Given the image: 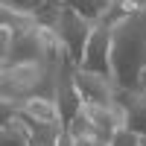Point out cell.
<instances>
[{
	"mask_svg": "<svg viewBox=\"0 0 146 146\" xmlns=\"http://www.w3.org/2000/svg\"><path fill=\"white\" fill-rule=\"evenodd\" d=\"M117 105L126 111V129L146 135V85L137 88H117Z\"/></svg>",
	"mask_w": 146,
	"mask_h": 146,
	"instance_id": "9c48e42d",
	"label": "cell"
},
{
	"mask_svg": "<svg viewBox=\"0 0 146 146\" xmlns=\"http://www.w3.org/2000/svg\"><path fill=\"white\" fill-rule=\"evenodd\" d=\"M111 146H143V143H140V135H137V131L120 129L117 135H114V140H111Z\"/></svg>",
	"mask_w": 146,
	"mask_h": 146,
	"instance_id": "4fadbf2b",
	"label": "cell"
},
{
	"mask_svg": "<svg viewBox=\"0 0 146 146\" xmlns=\"http://www.w3.org/2000/svg\"><path fill=\"white\" fill-rule=\"evenodd\" d=\"M41 3H62V0H41Z\"/></svg>",
	"mask_w": 146,
	"mask_h": 146,
	"instance_id": "2e32d148",
	"label": "cell"
},
{
	"mask_svg": "<svg viewBox=\"0 0 146 146\" xmlns=\"http://www.w3.org/2000/svg\"><path fill=\"white\" fill-rule=\"evenodd\" d=\"M91 29H94V21H91V18H85V15H79V12L62 6V15H58L56 32H58V38L64 41L67 53H70V58H73L76 64L82 62V53H85V44H88Z\"/></svg>",
	"mask_w": 146,
	"mask_h": 146,
	"instance_id": "277c9868",
	"label": "cell"
},
{
	"mask_svg": "<svg viewBox=\"0 0 146 146\" xmlns=\"http://www.w3.org/2000/svg\"><path fill=\"white\" fill-rule=\"evenodd\" d=\"M76 62H70L67 67H62L56 73V105H58V111H62V120L67 123L70 117H76L79 114V108H82V96H79V88H76Z\"/></svg>",
	"mask_w": 146,
	"mask_h": 146,
	"instance_id": "52a82bcc",
	"label": "cell"
},
{
	"mask_svg": "<svg viewBox=\"0 0 146 146\" xmlns=\"http://www.w3.org/2000/svg\"><path fill=\"white\" fill-rule=\"evenodd\" d=\"M0 143L3 146H29V131L21 117H3L0 123Z\"/></svg>",
	"mask_w": 146,
	"mask_h": 146,
	"instance_id": "30bf717a",
	"label": "cell"
},
{
	"mask_svg": "<svg viewBox=\"0 0 146 146\" xmlns=\"http://www.w3.org/2000/svg\"><path fill=\"white\" fill-rule=\"evenodd\" d=\"M0 96L3 100H29L53 96L56 100V70L41 62H21L0 67Z\"/></svg>",
	"mask_w": 146,
	"mask_h": 146,
	"instance_id": "7a4b0ae2",
	"label": "cell"
},
{
	"mask_svg": "<svg viewBox=\"0 0 146 146\" xmlns=\"http://www.w3.org/2000/svg\"><path fill=\"white\" fill-rule=\"evenodd\" d=\"M140 85H146V67H143V73H140Z\"/></svg>",
	"mask_w": 146,
	"mask_h": 146,
	"instance_id": "9a60e30c",
	"label": "cell"
},
{
	"mask_svg": "<svg viewBox=\"0 0 146 146\" xmlns=\"http://www.w3.org/2000/svg\"><path fill=\"white\" fill-rule=\"evenodd\" d=\"M56 146H73V137L67 135V129L62 131V135H58V143H56Z\"/></svg>",
	"mask_w": 146,
	"mask_h": 146,
	"instance_id": "5bb4252c",
	"label": "cell"
},
{
	"mask_svg": "<svg viewBox=\"0 0 146 146\" xmlns=\"http://www.w3.org/2000/svg\"><path fill=\"white\" fill-rule=\"evenodd\" d=\"M76 88H79V96L85 105H105L111 108L117 105V79L111 73H94V70H85V67H76Z\"/></svg>",
	"mask_w": 146,
	"mask_h": 146,
	"instance_id": "3957f363",
	"label": "cell"
},
{
	"mask_svg": "<svg viewBox=\"0 0 146 146\" xmlns=\"http://www.w3.org/2000/svg\"><path fill=\"white\" fill-rule=\"evenodd\" d=\"M62 6L79 12V15L91 18V21H100V15H102L100 12V0H62Z\"/></svg>",
	"mask_w": 146,
	"mask_h": 146,
	"instance_id": "8fae6325",
	"label": "cell"
},
{
	"mask_svg": "<svg viewBox=\"0 0 146 146\" xmlns=\"http://www.w3.org/2000/svg\"><path fill=\"white\" fill-rule=\"evenodd\" d=\"M73 146H111L100 131H85V135H76L73 137Z\"/></svg>",
	"mask_w": 146,
	"mask_h": 146,
	"instance_id": "7c38bea8",
	"label": "cell"
},
{
	"mask_svg": "<svg viewBox=\"0 0 146 146\" xmlns=\"http://www.w3.org/2000/svg\"><path fill=\"white\" fill-rule=\"evenodd\" d=\"M12 114H23V117H32L38 123L47 126H64L62 111L53 96H29V100H3V117Z\"/></svg>",
	"mask_w": 146,
	"mask_h": 146,
	"instance_id": "8992f818",
	"label": "cell"
},
{
	"mask_svg": "<svg viewBox=\"0 0 146 146\" xmlns=\"http://www.w3.org/2000/svg\"><path fill=\"white\" fill-rule=\"evenodd\" d=\"M79 67L94 70V73H111V23L94 21Z\"/></svg>",
	"mask_w": 146,
	"mask_h": 146,
	"instance_id": "5b68a950",
	"label": "cell"
},
{
	"mask_svg": "<svg viewBox=\"0 0 146 146\" xmlns=\"http://www.w3.org/2000/svg\"><path fill=\"white\" fill-rule=\"evenodd\" d=\"M140 143H143V146H146V135H140Z\"/></svg>",
	"mask_w": 146,
	"mask_h": 146,
	"instance_id": "e0dca14e",
	"label": "cell"
},
{
	"mask_svg": "<svg viewBox=\"0 0 146 146\" xmlns=\"http://www.w3.org/2000/svg\"><path fill=\"white\" fill-rule=\"evenodd\" d=\"M12 32H15V29H12ZM41 58H44V44H41L38 27H32V29L15 32L12 50H9L6 56H0V67H6V64H21V62H41Z\"/></svg>",
	"mask_w": 146,
	"mask_h": 146,
	"instance_id": "ba28073f",
	"label": "cell"
},
{
	"mask_svg": "<svg viewBox=\"0 0 146 146\" xmlns=\"http://www.w3.org/2000/svg\"><path fill=\"white\" fill-rule=\"evenodd\" d=\"M146 67V6L111 27V76L123 88H137Z\"/></svg>",
	"mask_w": 146,
	"mask_h": 146,
	"instance_id": "6da1fadb",
	"label": "cell"
}]
</instances>
